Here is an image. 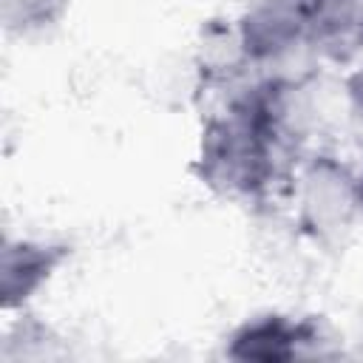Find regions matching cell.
Returning <instances> with one entry per match:
<instances>
[{
    "instance_id": "cell-1",
    "label": "cell",
    "mask_w": 363,
    "mask_h": 363,
    "mask_svg": "<svg viewBox=\"0 0 363 363\" xmlns=\"http://www.w3.org/2000/svg\"><path fill=\"white\" fill-rule=\"evenodd\" d=\"M289 85L261 79L235 91L199 130L193 173L218 199L255 204L284 176Z\"/></svg>"
},
{
    "instance_id": "cell-2",
    "label": "cell",
    "mask_w": 363,
    "mask_h": 363,
    "mask_svg": "<svg viewBox=\"0 0 363 363\" xmlns=\"http://www.w3.org/2000/svg\"><path fill=\"white\" fill-rule=\"evenodd\" d=\"M292 201L298 227L320 244L343 238L363 213L357 173L329 153H315L295 170Z\"/></svg>"
},
{
    "instance_id": "cell-3",
    "label": "cell",
    "mask_w": 363,
    "mask_h": 363,
    "mask_svg": "<svg viewBox=\"0 0 363 363\" xmlns=\"http://www.w3.org/2000/svg\"><path fill=\"white\" fill-rule=\"evenodd\" d=\"M315 0H247L233 26L241 62L264 65L306 45Z\"/></svg>"
},
{
    "instance_id": "cell-4",
    "label": "cell",
    "mask_w": 363,
    "mask_h": 363,
    "mask_svg": "<svg viewBox=\"0 0 363 363\" xmlns=\"http://www.w3.org/2000/svg\"><path fill=\"white\" fill-rule=\"evenodd\" d=\"M318 337L320 332L315 320L267 312L235 326L224 343V354L238 363H286L301 357Z\"/></svg>"
},
{
    "instance_id": "cell-5",
    "label": "cell",
    "mask_w": 363,
    "mask_h": 363,
    "mask_svg": "<svg viewBox=\"0 0 363 363\" xmlns=\"http://www.w3.org/2000/svg\"><path fill=\"white\" fill-rule=\"evenodd\" d=\"M71 247L40 238H3L0 247V309H23L68 261Z\"/></svg>"
},
{
    "instance_id": "cell-6",
    "label": "cell",
    "mask_w": 363,
    "mask_h": 363,
    "mask_svg": "<svg viewBox=\"0 0 363 363\" xmlns=\"http://www.w3.org/2000/svg\"><path fill=\"white\" fill-rule=\"evenodd\" d=\"M306 45L332 62L360 60L363 57V0H315Z\"/></svg>"
},
{
    "instance_id": "cell-7",
    "label": "cell",
    "mask_w": 363,
    "mask_h": 363,
    "mask_svg": "<svg viewBox=\"0 0 363 363\" xmlns=\"http://www.w3.org/2000/svg\"><path fill=\"white\" fill-rule=\"evenodd\" d=\"M71 0H0V23L9 37L51 31L68 14Z\"/></svg>"
},
{
    "instance_id": "cell-8",
    "label": "cell",
    "mask_w": 363,
    "mask_h": 363,
    "mask_svg": "<svg viewBox=\"0 0 363 363\" xmlns=\"http://www.w3.org/2000/svg\"><path fill=\"white\" fill-rule=\"evenodd\" d=\"M343 88H346V99H349V108L363 119V57L360 62L346 74L343 79Z\"/></svg>"
},
{
    "instance_id": "cell-9",
    "label": "cell",
    "mask_w": 363,
    "mask_h": 363,
    "mask_svg": "<svg viewBox=\"0 0 363 363\" xmlns=\"http://www.w3.org/2000/svg\"><path fill=\"white\" fill-rule=\"evenodd\" d=\"M357 184H360V199H363V170L357 173Z\"/></svg>"
}]
</instances>
